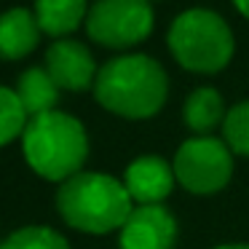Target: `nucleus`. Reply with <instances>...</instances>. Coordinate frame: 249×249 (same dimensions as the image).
I'll return each instance as SVG.
<instances>
[{"instance_id":"ddd939ff","label":"nucleus","mask_w":249,"mask_h":249,"mask_svg":"<svg viewBox=\"0 0 249 249\" xmlns=\"http://www.w3.org/2000/svg\"><path fill=\"white\" fill-rule=\"evenodd\" d=\"M86 14V0H35V19L40 30L54 38L78 30Z\"/></svg>"},{"instance_id":"dca6fc26","label":"nucleus","mask_w":249,"mask_h":249,"mask_svg":"<svg viewBox=\"0 0 249 249\" xmlns=\"http://www.w3.org/2000/svg\"><path fill=\"white\" fill-rule=\"evenodd\" d=\"M222 131H225V145L231 147V153L249 158V99L228 110Z\"/></svg>"},{"instance_id":"1a4fd4ad","label":"nucleus","mask_w":249,"mask_h":249,"mask_svg":"<svg viewBox=\"0 0 249 249\" xmlns=\"http://www.w3.org/2000/svg\"><path fill=\"white\" fill-rule=\"evenodd\" d=\"M46 70L65 91H86L99 72L91 51L78 40H56L46 54Z\"/></svg>"},{"instance_id":"f03ea898","label":"nucleus","mask_w":249,"mask_h":249,"mask_svg":"<svg viewBox=\"0 0 249 249\" xmlns=\"http://www.w3.org/2000/svg\"><path fill=\"white\" fill-rule=\"evenodd\" d=\"M56 209L70 228L99 236L121 231L134 212V201L121 179L102 172H78L59 185Z\"/></svg>"},{"instance_id":"f8f14e48","label":"nucleus","mask_w":249,"mask_h":249,"mask_svg":"<svg viewBox=\"0 0 249 249\" xmlns=\"http://www.w3.org/2000/svg\"><path fill=\"white\" fill-rule=\"evenodd\" d=\"M225 102H222L220 91L204 86L196 89L188 99H185V124L190 131H196L198 137H206L209 131H214L220 124H225Z\"/></svg>"},{"instance_id":"a211bd4d","label":"nucleus","mask_w":249,"mask_h":249,"mask_svg":"<svg viewBox=\"0 0 249 249\" xmlns=\"http://www.w3.org/2000/svg\"><path fill=\"white\" fill-rule=\"evenodd\" d=\"M217 249H249V244H222Z\"/></svg>"},{"instance_id":"9d476101","label":"nucleus","mask_w":249,"mask_h":249,"mask_svg":"<svg viewBox=\"0 0 249 249\" xmlns=\"http://www.w3.org/2000/svg\"><path fill=\"white\" fill-rule=\"evenodd\" d=\"M40 24L27 8H11L0 17V56L22 59L38 46Z\"/></svg>"},{"instance_id":"39448f33","label":"nucleus","mask_w":249,"mask_h":249,"mask_svg":"<svg viewBox=\"0 0 249 249\" xmlns=\"http://www.w3.org/2000/svg\"><path fill=\"white\" fill-rule=\"evenodd\" d=\"M174 177L196 196H212L233 177V153L214 137H193L179 145L174 156Z\"/></svg>"},{"instance_id":"20e7f679","label":"nucleus","mask_w":249,"mask_h":249,"mask_svg":"<svg viewBox=\"0 0 249 249\" xmlns=\"http://www.w3.org/2000/svg\"><path fill=\"white\" fill-rule=\"evenodd\" d=\"M169 51L185 70L214 75L233 56V33L220 14L190 8L169 27Z\"/></svg>"},{"instance_id":"f257e3e1","label":"nucleus","mask_w":249,"mask_h":249,"mask_svg":"<svg viewBox=\"0 0 249 249\" xmlns=\"http://www.w3.org/2000/svg\"><path fill=\"white\" fill-rule=\"evenodd\" d=\"M169 81L163 67L145 54L110 59L94 81V97L105 110L121 118H153L163 107Z\"/></svg>"},{"instance_id":"423d86ee","label":"nucleus","mask_w":249,"mask_h":249,"mask_svg":"<svg viewBox=\"0 0 249 249\" xmlns=\"http://www.w3.org/2000/svg\"><path fill=\"white\" fill-rule=\"evenodd\" d=\"M89 38L107 49H129L150 35V0H97L86 17Z\"/></svg>"},{"instance_id":"7ed1b4c3","label":"nucleus","mask_w":249,"mask_h":249,"mask_svg":"<svg viewBox=\"0 0 249 249\" xmlns=\"http://www.w3.org/2000/svg\"><path fill=\"white\" fill-rule=\"evenodd\" d=\"M22 150L35 174L51 182H67L86 163L89 137L78 118L51 110L27 121Z\"/></svg>"},{"instance_id":"f3484780","label":"nucleus","mask_w":249,"mask_h":249,"mask_svg":"<svg viewBox=\"0 0 249 249\" xmlns=\"http://www.w3.org/2000/svg\"><path fill=\"white\" fill-rule=\"evenodd\" d=\"M233 6H236V8H238V11H241V14H244V17H247V19H249V0H233Z\"/></svg>"},{"instance_id":"2eb2a0df","label":"nucleus","mask_w":249,"mask_h":249,"mask_svg":"<svg viewBox=\"0 0 249 249\" xmlns=\"http://www.w3.org/2000/svg\"><path fill=\"white\" fill-rule=\"evenodd\" d=\"M27 121L30 115L24 113L17 91L0 86V147L22 137L24 129H27Z\"/></svg>"},{"instance_id":"6e6552de","label":"nucleus","mask_w":249,"mask_h":249,"mask_svg":"<svg viewBox=\"0 0 249 249\" xmlns=\"http://www.w3.org/2000/svg\"><path fill=\"white\" fill-rule=\"evenodd\" d=\"M124 188L131 196V201L140 206L163 204L169 193L174 190V166L166 163L161 156H140L126 166L124 172Z\"/></svg>"},{"instance_id":"0eeeda50","label":"nucleus","mask_w":249,"mask_h":249,"mask_svg":"<svg viewBox=\"0 0 249 249\" xmlns=\"http://www.w3.org/2000/svg\"><path fill=\"white\" fill-rule=\"evenodd\" d=\"M177 220L163 204L134 206L121 228V249H174Z\"/></svg>"},{"instance_id":"9b49d317","label":"nucleus","mask_w":249,"mask_h":249,"mask_svg":"<svg viewBox=\"0 0 249 249\" xmlns=\"http://www.w3.org/2000/svg\"><path fill=\"white\" fill-rule=\"evenodd\" d=\"M14 91H17L19 102H22L24 113L30 118L51 113L56 107V102H59V86L54 83V78L49 75L46 67H30V70H24Z\"/></svg>"},{"instance_id":"4468645a","label":"nucleus","mask_w":249,"mask_h":249,"mask_svg":"<svg viewBox=\"0 0 249 249\" xmlns=\"http://www.w3.org/2000/svg\"><path fill=\"white\" fill-rule=\"evenodd\" d=\"M0 249H70V244L54 228L27 225V228L14 231L6 241L0 244Z\"/></svg>"}]
</instances>
